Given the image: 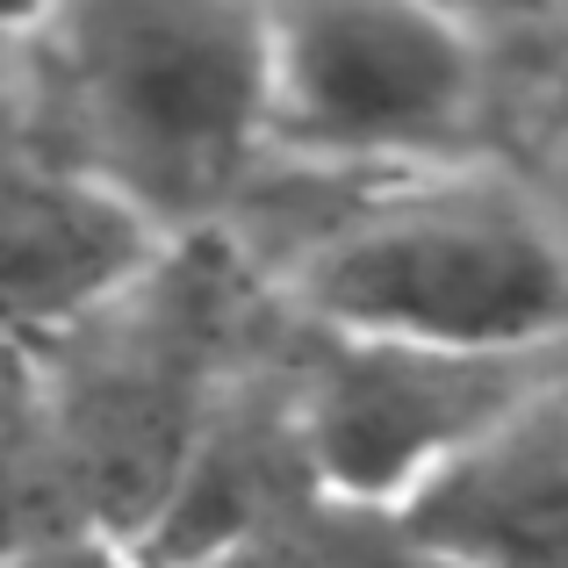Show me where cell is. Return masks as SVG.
Here are the masks:
<instances>
[{
  "instance_id": "3957f363",
  "label": "cell",
  "mask_w": 568,
  "mask_h": 568,
  "mask_svg": "<svg viewBox=\"0 0 568 568\" xmlns=\"http://www.w3.org/2000/svg\"><path fill=\"white\" fill-rule=\"evenodd\" d=\"M483 80V37L454 8L417 0L266 8V144L310 166H432L468 138Z\"/></svg>"
},
{
  "instance_id": "277c9868",
  "label": "cell",
  "mask_w": 568,
  "mask_h": 568,
  "mask_svg": "<svg viewBox=\"0 0 568 568\" xmlns=\"http://www.w3.org/2000/svg\"><path fill=\"white\" fill-rule=\"evenodd\" d=\"M181 245L58 144L22 65L0 87V353L22 361L138 295Z\"/></svg>"
},
{
  "instance_id": "5b68a950",
  "label": "cell",
  "mask_w": 568,
  "mask_h": 568,
  "mask_svg": "<svg viewBox=\"0 0 568 568\" xmlns=\"http://www.w3.org/2000/svg\"><path fill=\"white\" fill-rule=\"evenodd\" d=\"M532 382H540V367L439 361V353L332 338V353L310 367L303 396H295V454L332 504L396 518Z\"/></svg>"
},
{
  "instance_id": "6da1fadb",
  "label": "cell",
  "mask_w": 568,
  "mask_h": 568,
  "mask_svg": "<svg viewBox=\"0 0 568 568\" xmlns=\"http://www.w3.org/2000/svg\"><path fill=\"white\" fill-rule=\"evenodd\" d=\"M43 123L166 245L209 231L266 144V8L101 0L22 29Z\"/></svg>"
},
{
  "instance_id": "8992f818",
  "label": "cell",
  "mask_w": 568,
  "mask_h": 568,
  "mask_svg": "<svg viewBox=\"0 0 568 568\" xmlns=\"http://www.w3.org/2000/svg\"><path fill=\"white\" fill-rule=\"evenodd\" d=\"M388 526L417 568H568V375H540Z\"/></svg>"
},
{
  "instance_id": "7a4b0ae2",
  "label": "cell",
  "mask_w": 568,
  "mask_h": 568,
  "mask_svg": "<svg viewBox=\"0 0 568 568\" xmlns=\"http://www.w3.org/2000/svg\"><path fill=\"white\" fill-rule=\"evenodd\" d=\"M288 288L346 346L540 367L568 338V237L526 194L432 173L310 245Z\"/></svg>"
},
{
  "instance_id": "ba28073f",
  "label": "cell",
  "mask_w": 568,
  "mask_h": 568,
  "mask_svg": "<svg viewBox=\"0 0 568 568\" xmlns=\"http://www.w3.org/2000/svg\"><path fill=\"white\" fill-rule=\"evenodd\" d=\"M22 29H29V14H0V87H8L14 65H22Z\"/></svg>"
},
{
  "instance_id": "9c48e42d",
  "label": "cell",
  "mask_w": 568,
  "mask_h": 568,
  "mask_svg": "<svg viewBox=\"0 0 568 568\" xmlns=\"http://www.w3.org/2000/svg\"><path fill=\"white\" fill-rule=\"evenodd\" d=\"M8 375H14V361H8V353H0V403H8Z\"/></svg>"
},
{
  "instance_id": "52a82bcc",
  "label": "cell",
  "mask_w": 568,
  "mask_h": 568,
  "mask_svg": "<svg viewBox=\"0 0 568 568\" xmlns=\"http://www.w3.org/2000/svg\"><path fill=\"white\" fill-rule=\"evenodd\" d=\"M0 568H138V547L109 540V532H58V540L8 547Z\"/></svg>"
}]
</instances>
